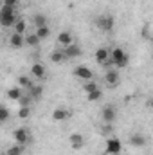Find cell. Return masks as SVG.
Returning a JSON list of instances; mask_svg holds the SVG:
<instances>
[{
  "label": "cell",
  "mask_w": 153,
  "mask_h": 155,
  "mask_svg": "<svg viewBox=\"0 0 153 155\" xmlns=\"http://www.w3.org/2000/svg\"><path fill=\"white\" fill-rule=\"evenodd\" d=\"M16 20L18 18H16L13 7H9V5H2L0 7V25L2 27H13Z\"/></svg>",
  "instance_id": "1"
},
{
  "label": "cell",
  "mask_w": 153,
  "mask_h": 155,
  "mask_svg": "<svg viewBox=\"0 0 153 155\" xmlns=\"http://www.w3.org/2000/svg\"><path fill=\"white\" fill-rule=\"evenodd\" d=\"M110 60H112V63H114L115 67H119V69L128 67V61H130L128 54H126L121 47H114V49L110 51Z\"/></svg>",
  "instance_id": "2"
},
{
  "label": "cell",
  "mask_w": 153,
  "mask_h": 155,
  "mask_svg": "<svg viewBox=\"0 0 153 155\" xmlns=\"http://www.w3.org/2000/svg\"><path fill=\"white\" fill-rule=\"evenodd\" d=\"M96 25H97L101 31L110 33V31L114 29V25H115V20L112 18V16H108V15H103V16H97V18H96Z\"/></svg>",
  "instance_id": "3"
},
{
  "label": "cell",
  "mask_w": 153,
  "mask_h": 155,
  "mask_svg": "<svg viewBox=\"0 0 153 155\" xmlns=\"http://www.w3.org/2000/svg\"><path fill=\"white\" fill-rule=\"evenodd\" d=\"M61 52H63V56H65V60H72V58H79L81 56V47L77 45V43H70V45H67V47H63L61 49Z\"/></svg>",
  "instance_id": "4"
},
{
  "label": "cell",
  "mask_w": 153,
  "mask_h": 155,
  "mask_svg": "<svg viewBox=\"0 0 153 155\" xmlns=\"http://www.w3.org/2000/svg\"><path fill=\"white\" fill-rule=\"evenodd\" d=\"M122 150V143L115 137H108L106 139V153L108 155H119Z\"/></svg>",
  "instance_id": "5"
},
{
  "label": "cell",
  "mask_w": 153,
  "mask_h": 155,
  "mask_svg": "<svg viewBox=\"0 0 153 155\" xmlns=\"http://www.w3.org/2000/svg\"><path fill=\"white\" fill-rule=\"evenodd\" d=\"M13 137H15V141H16V144H27L29 143V130L27 128H16L15 132H13Z\"/></svg>",
  "instance_id": "6"
},
{
  "label": "cell",
  "mask_w": 153,
  "mask_h": 155,
  "mask_svg": "<svg viewBox=\"0 0 153 155\" xmlns=\"http://www.w3.org/2000/svg\"><path fill=\"white\" fill-rule=\"evenodd\" d=\"M74 76L79 78V79H83V81H90V79H94V72H92L88 67L79 65V67L74 69Z\"/></svg>",
  "instance_id": "7"
},
{
  "label": "cell",
  "mask_w": 153,
  "mask_h": 155,
  "mask_svg": "<svg viewBox=\"0 0 153 155\" xmlns=\"http://www.w3.org/2000/svg\"><path fill=\"white\" fill-rule=\"evenodd\" d=\"M101 116H103V121H105V123L112 124V123L115 121V117H117V110H115L114 105H108V107H105V108H103Z\"/></svg>",
  "instance_id": "8"
},
{
  "label": "cell",
  "mask_w": 153,
  "mask_h": 155,
  "mask_svg": "<svg viewBox=\"0 0 153 155\" xmlns=\"http://www.w3.org/2000/svg\"><path fill=\"white\" fill-rule=\"evenodd\" d=\"M146 143H148V139L142 134H132L130 135V144L133 148H142V146H146Z\"/></svg>",
  "instance_id": "9"
},
{
  "label": "cell",
  "mask_w": 153,
  "mask_h": 155,
  "mask_svg": "<svg viewBox=\"0 0 153 155\" xmlns=\"http://www.w3.org/2000/svg\"><path fill=\"white\" fill-rule=\"evenodd\" d=\"M69 110L67 108H63V107H58V108H54L52 110V121H56V123H61V121H67L69 119Z\"/></svg>",
  "instance_id": "10"
},
{
  "label": "cell",
  "mask_w": 153,
  "mask_h": 155,
  "mask_svg": "<svg viewBox=\"0 0 153 155\" xmlns=\"http://www.w3.org/2000/svg\"><path fill=\"white\" fill-rule=\"evenodd\" d=\"M69 141H70V146H72V150H81V146L85 144V137L81 135V134H70V137H69Z\"/></svg>",
  "instance_id": "11"
},
{
  "label": "cell",
  "mask_w": 153,
  "mask_h": 155,
  "mask_svg": "<svg viewBox=\"0 0 153 155\" xmlns=\"http://www.w3.org/2000/svg\"><path fill=\"white\" fill-rule=\"evenodd\" d=\"M24 35H18V33H13L11 35V38H9V45L13 47V49H22L24 47Z\"/></svg>",
  "instance_id": "12"
},
{
  "label": "cell",
  "mask_w": 153,
  "mask_h": 155,
  "mask_svg": "<svg viewBox=\"0 0 153 155\" xmlns=\"http://www.w3.org/2000/svg\"><path fill=\"white\" fill-rule=\"evenodd\" d=\"M105 81H106L110 87H115V85L119 83V72L114 71V69H108L106 74H105Z\"/></svg>",
  "instance_id": "13"
},
{
  "label": "cell",
  "mask_w": 153,
  "mask_h": 155,
  "mask_svg": "<svg viewBox=\"0 0 153 155\" xmlns=\"http://www.w3.org/2000/svg\"><path fill=\"white\" fill-rule=\"evenodd\" d=\"M108 58H110V51H108L106 47H101V49H97V51H96V61H97V63H101V65H103Z\"/></svg>",
  "instance_id": "14"
},
{
  "label": "cell",
  "mask_w": 153,
  "mask_h": 155,
  "mask_svg": "<svg viewBox=\"0 0 153 155\" xmlns=\"http://www.w3.org/2000/svg\"><path fill=\"white\" fill-rule=\"evenodd\" d=\"M31 74H33V78L43 79V78H45V74H47V71H45V67H43L41 63H34V65L31 67Z\"/></svg>",
  "instance_id": "15"
},
{
  "label": "cell",
  "mask_w": 153,
  "mask_h": 155,
  "mask_svg": "<svg viewBox=\"0 0 153 155\" xmlns=\"http://www.w3.org/2000/svg\"><path fill=\"white\" fill-rule=\"evenodd\" d=\"M27 94L33 97V101H38L40 97L43 96V87H41V85H33V87L27 90Z\"/></svg>",
  "instance_id": "16"
},
{
  "label": "cell",
  "mask_w": 153,
  "mask_h": 155,
  "mask_svg": "<svg viewBox=\"0 0 153 155\" xmlns=\"http://www.w3.org/2000/svg\"><path fill=\"white\" fill-rule=\"evenodd\" d=\"M58 43H60V45H63V47L70 45V43H72V35H70V33H67V31H61V33L58 35Z\"/></svg>",
  "instance_id": "17"
},
{
  "label": "cell",
  "mask_w": 153,
  "mask_h": 155,
  "mask_svg": "<svg viewBox=\"0 0 153 155\" xmlns=\"http://www.w3.org/2000/svg\"><path fill=\"white\" fill-rule=\"evenodd\" d=\"M40 40H47L50 36V29H49V25H41V27H36V33H34Z\"/></svg>",
  "instance_id": "18"
},
{
  "label": "cell",
  "mask_w": 153,
  "mask_h": 155,
  "mask_svg": "<svg viewBox=\"0 0 153 155\" xmlns=\"http://www.w3.org/2000/svg\"><path fill=\"white\" fill-rule=\"evenodd\" d=\"M50 61H52V63H56V65L63 63V61H65L63 52H61V51H52V52H50Z\"/></svg>",
  "instance_id": "19"
},
{
  "label": "cell",
  "mask_w": 153,
  "mask_h": 155,
  "mask_svg": "<svg viewBox=\"0 0 153 155\" xmlns=\"http://www.w3.org/2000/svg\"><path fill=\"white\" fill-rule=\"evenodd\" d=\"M20 96H22V88H20V87H11V88L7 90V97L13 99V101H18Z\"/></svg>",
  "instance_id": "20"
},
{
  "label": "cell",
  "mask_w": 153,
  "mask_h": 155,
  "mask_svg": "<svg viewBox=\"0 0 153 155\" xmlns=\"http://www.w3.org/2000/svg\"><path fill=\"white\" fill-rule=\"evenodd\" d=\"M24 41H25V43H27L29 47H38V45H40V41H41V40H40L38 36L34 35V33H33V35H27V36L24 38Z\"/></svg>",
  "instance_id": "21"
},
{
  "label": "cell",
  "mask_w": 153,
  "mask_h": 155,
  "mask_svg": "<svg viewBox=\"0 0 153 155\" xmlns=\"http://www.w3.org/2000/svg\"><path fill=\"white\" fill-rule=\"evenodd\" d=\"M25 150L24 144H15V146H9V150L5 152V155H22Z\"/></svg>",
  "instance_id": "22"
},
{
  "label": "cell",
  "mask_w": 153,
  "mask_h": 155,
  "mask_svg": "<svg viewBox=\"0 0 153 155\" xmlns=\"http://www.w3.org/2000/svg\"><path fill=\"white\" fill-rule=\"evenodd\" d=\"M18 87L24 88V90H29V88L33 87V81H31L27 76H20L18 78Z\"/></svg>",
  "instance_id": "23"
},
{
  "label": "cell",
  "mask_w": 153,
  "mask_h": 155,
  "mask_svg": "<svg viewBox=\"0 0 153 155\" xmlns=\"http://www.w3.org/2000/svg\"><path fill=\"white\" fill-rule=\"evenodd\" d=\"M101 97H103V92H101V88H99V87H97L96 90H92V92H88V94H86V99H88V101H99Z\"/></svg>",
  "instance_id": "24"
},
{
  "label": "cell",
  "mask_w": 153,
  "mask_h": 155,
  "mask_svg": "<svg viewBox=\"0 0 153 155\" xmlns=\"http://www.w3.org/2000/svg\"><path fill=\"white\" fill-rule=\"evenodd\" d=\"M18 103H20V107H31V103H33V97H31L27 92H22V96L18 97Z\"/></svg>",
  "instance_id": "25"
},
{
  "label": "cell",
  "mask_w": 153,
  "mask_h": 155,
  "mask_svg": "<svg viewBox=\"0 0 153 155\" xmlns=\"http://www.w3.org/2000/svg\"><path fill=\"white\" fill-rule=\"evenodd\" d=\"M13 27H15V33L24 35V33H25V29H27V24H25V20H16Z\"/></svg>",
  "instance_id": "26"
},
{
  "label": "cell",
  "mask_w": 153,
  "mask_h": 155,
  "mask_svg": "<svg viewBox=\"0 0 153 155\" xmlns=\"http://www.w3.org/2000/svg\"><path fill=\"white\" fill-rule=\"evenodd\" d=\"M33 24H34L36 27L47 25V18H45V15H34V16H33Z\"/></svg>",
  "instance_id": "27"
},
{
  "label": "cell",
  "mask_w": 153,
  "mask_h": 155,
  "mask_svg": "<svg viewBox=\"0 0 153 155\" xmlns=\"http://www.w3.org/2000/svg\"><path fill=\"white\" fill-rule=\"evenodd\" d=\"M97 88V83L94 81V79H90V81H85V85H83V90L88 94V92H92V90H96Z\"/></svg>",
  "instance_id": "28"
},
{
  "label": "cell",
  "mask_w": 153,
  "mask_h": 155,
  "mask_svg": "<svg viewBox=\"0 0 153 155\" xmlns=\"http://www.w3.org/2000/svg\"><path fill=\"white\" fill-rule=\"evenodd\" d=\"M29 116H31V107H20L18 117H20V119H27Z\"/></svg>",
  "instance_id": "29"
},
{
  "label": "cell",
  "mask_w": 153,
  "mask_h": 155,
  "mask_svg": "<svg viewBox=\"0 0 153 155\" xmlns=\"http://www.w3.org/2000/svg\"><path fill=\"white\" fill-rule=\"evenodd\" d=\"M7 117H9V110H7L5 107H2V105H0V123H4Z\"/></svg>",
  "instance_id": "30"
},
{
  "label": "cell",
  "mask_w": 153,
  "mask_h": 155,
  "mask_svg": "<svg viewBox=\"0 0 153 155\" xmlns=\"http://www.w3.org/2000/svg\"><path fill=\"white\" fill-rule=\"evenodd\" d=\"M2 5H9V7H16L18 5V0H2Z\"/></svg>",
  "instance_id": "31"
},
{
  "label": "cell",
  "mask_w": 153,
  "mask_h": 155,
  "mask_svg": "<svg viewBox=\"0 0 153 155\" xmlns=\"http://www.w3.org/2000/svg\"><path fill=\"white\" fill-rule=\"evenodd\" d=\"M103 134H105V135H108V134H112V124H108V123H105V126H103Z\"/></svg>",
  "instance_id": "32"
},
{
  "label": "cell",
  "mask_w": 153,
  "mask_h": 155,
  "mask_svg": "<svg viewBox=\"0 0 153 155\" xmlns=\"http://www.w3.org/2000/svg\"><path fill=\"white\" fill-rule=\"evenodd\" d=\"M0 155H5V153H0Z\"/></svg>",
  "instance_id": "33"
}]
</instances>
